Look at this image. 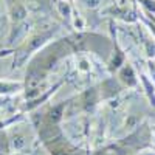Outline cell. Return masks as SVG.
<instances>
[{
	"instance_id": "1",
	"label": "cell",
	"mask_w": 155,
	"mask_h": 155,
	"mask_svg": "<svg viewBox=\"0 0 155 155\" xmlns=\"http://www.w3.org/2000/svg\"><path fill=\"white\" fill-rule=\"evenodd\" d=\"M56 31H58V28H45V30H41L37 33L30 34L28 37H25L22 41V44L12 51V70L20 68L22 65H25L27 61L33 54H36L37 51L53 37V34Z\"/></svg>"
},
{
	"instance_id": "2",
	"label": "cell",
	"mask_w": 155,
	"mask_h": 155,
	"mask_svg": "<svg viewBox=\"0 0 155 155\" xmlns=\"http://www.w3.org/2000/svg\"><path fill=\"white\" fill-rule=\"evenodd\" d=\"M6 11H8V19H9V36H8V44H12L16 39L20 37L23 28L27 27V19H28V8L25 6L22 0H5Z\"/></svg>"
},
{
	"instance_id": "3",
	"label": "cell",
	"mask_w": 155,
	"mask_h": 155,
	"mask_svg": "<svg viewBox=\"0 0 155 155\" xmlns=\"http://www.w3.org/2000/svg\"><path fill=\"white\" fill-rule=\"evenodd\" d=\"M118 78H120V81L127 87H135L137 82H138L135 70L132 68L130 64H124V65L118 70Z\"/></svg>"
},
{
	"instance_id": "4",
	"label": "cell",
	"mask_w": 155,
	"mask_h": 155,
	"mask_svg": "<svg viewBox=\"0 0 155 155\" xmlns=\"http://www.w3.org/2000/svg\"><path fill=\"white\" fill-rule=\"evenodd\" d=\"M8 141H9V146L14 149V150L23 149L25 146H27V143H28L27 135H25L23 132H20V130H12V132H9Z\"/></svg>"
},
{
	"instance_id": "5",
	"label": "cell",
	"mask_w": 155,
	"mask_h": 155,
	"mask_svg": "<svg viewBox=\"0 0 155 155\" xmlns=\"http://www.w3.org/2000/svg\"><path fill=\"white\" fill-rule=\"evenodd\" d=\"M25 88V82H14V81H0V95H11L19 90Z\"/></svg>"
},
{
	"instance_id": "6",
	"label": "cell",
	"mask_w": 155,
	"mask_h": 155,
	"mask_svg": "<svg viewBox=\"0 0 155 155\" xmlns=\"http://www.w3.org/2000/svg\"><path fill=\"white\" fill-rule=\"evenodd\" d=\"M56 8L59 11V14L62 17H67L70 19L71 14H73V9H71V3L68 0H56Z\"/></svg>"
},
{
	"instance_id": "7",
	"label": "cell",
	"mask_w": 155,
	"mask_h": 155,
	"mask_svg": "<svg viewBox=\"0 0 155 155\" xmlns=\"http://www.w3.org/2000/svg\"><path fill=\"white\" fill-rule=\"evenodd\" d=\"M141 79H143L146 88H147V95H149V99L153 102V106H155V93H153V87H150V82L147 81V78L146 76H141Z\"/></svg>"
},
{
	"instance_id": "8",
	"label": "cell",
	"mask_w": 155,
	"mask_h": 155,
	"mask_svg": "<svg viewBox=\"0 0 155 155\" xmlns=\"http://www.w3.org/2000/svg\"><path fill=\"white\" fill-rule=\"evenodd\" d=\"M138 2L146 8L147 12H155V0H138Z\"/></svg>"
},
{
	"instance_id": "9",
	"label": "cell",
	"mask_w": 155,
	"mask_h": 155,
	"mask_svg": "<svg viewBox=\"0 0 155 155\" xmlns=\"http://www.w3.org/2000/svg\"><path fill=\"white\" fill-rule=\"evenodd\" d=\"M102 0H82V3L85 5V8L88 9H96L99 5H101Z\"/></svg>"
},
{
	"instance_id": "10",
	"label": "cell",
	"mask_w": 155,
	"mask_h": 155,
	"mask_svg": "<svg viewBox=\"0 0 155 155\" xmlns=\"http://www.w3.org/2000/svg\"><path fill=\"white\" fill-rule=\"evenodd\" d=\"M73 17V25H74V27L78 28V30H82L84 28V20H82V17L81 16H71Z\"/></svg>"
},
{
	"instance_id": "11",
	"label": "cell",
	"mask_w": 155,
	"mask_h": 155,
	"mask_svg": "<svg viewBox=\"0 0 155 155\" xmlns=\"http://www.w3.org/2000/svg\"><path fill=\"white\" fill-rule=\"evenodd\" d=\"M140 155H155V153H152V152H141Z\"/></svg>"
},
{
	"instance_id": "12",
	"label": "cell",
	"mask_w": 155,
	"mask_h": 155,
	"mask_svg": "<svg viewBox=\"0 0 155 155\" xmlns=\"http://www.w3.org/2000/svg\"><path fill=\"white\" fill-rule=\"evenodd\" d=\"M152 134H153V141H155V126L152 127Z\"/></svg>"
}]
</instances>
